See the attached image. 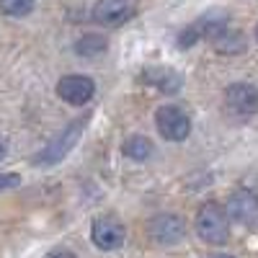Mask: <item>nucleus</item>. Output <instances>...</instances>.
Masks as SVG:
<instances>
[{
    "mask_svg": "<svg viewBox=\"0 0 258 258\" xmlns=\"http://www.w3.org/2000/svg\"><path fill=\"white\" fill-rule=\"evenodd\" d=\"M194 227H197L199 238L204 243H212V245H222L227 243L230 238V225H227V212L225 207L220 204H204L197 214V222H194Z\"/></svg>",
    "mask_w": 258,
    "mask_h": 258,
    "instance_id": "f257e3e1",
    "label": "nucleus"
},
{
    "mask_svg": "<svg viewBox=\"0 0 258 258\" xmlns=\"http://www.w3.org/2000/svg\"><path fill=\"white\" fill-rule=\"evenodd\" d=\"M214 41V47H217V52L222 54H232V52H240L245 44H243V34L238 31H230V29H222L217 36L212 39Z\"/></svg>",
    "mask_w": 258,
    "mask_h": 258,
    "instance_id": "9b49d317",
    "label": "nucleus"
},
{
    "mask_svg": "<svg viewBox=\"0 0 258 258\" xmlns=\"http://www.w3.org/2000/svg\"><path fill=\"white\" fill-rule=\"evenodd\" d=\"M47 258H75V253L68 250V248H57V250H52Z\"/></svg>",
    "mask_w": 258,
    "mask_h": 258,
    "instance_id": "2eb2a0df",
    "label": "nucleus"
},
{
    "mask_svg": "<svg viewBox=\"0 0 258 258\" xmlns=\"http://www.w3.org/2000/svg\"><path fill=\"white\" fill-rule=\"evenodd\" d=\"M124 227L114 220V217H96L93 227H91V240L101 248V250H116L124 245Z\"/></svg>",
    "mask_w": 258,
    "mask_h": 258,
    "instance_id": "0eeeda50",
    "label": "nucleus"
},
{
    "mask_svg": "<svg viewBox=\"0 0 258 258\" xmlns=\"http://www.w3.org/2000/svg\"><path fill=\"white\" fill-rule=\"evenodd\" d=\"M186 235V222L176 214H158L150 220V238L158 245H176Z\"/></svg>",
    "mask_w": 258,
    "mask_h": 258,
    "instance_id": "20e7f679",
    "label": "nucleus"
},
{
    "mask_svg": "<svg viewBox=\"0 0 258 258\" xmlns=\"http://www.w3.org/2000/svg\"><path fill=\"white\" fill-rule=\"evenodd\" d=\"M204 258H232V255H225V253H209V255H204Z\"/></svg>",
    "mask_w": 258,
    "mask_h": 258,
    "instance_id": "dca6fc26",
    "label": "nucleus"
},
{
    "mask_svg": "<svg viewBox=\"0 0 258 258\" xmlns=\"http://www.w3.org/2000/svg\"><path fill=\"white\" fill-rule=\"evenodd\" d=\"M96 93V85L91 78L85 75H64L59 83H57V96L62 101H68L73 106H83L88 103Z\"/></svg>",
    "mask_w": 258,
    "mask_h": 258,
    "instance_id": "423d86ee",
    "label": "nucleus"
},
{
    "mask_svg": "<svg viewBox=\"0 0 258 258\" xmlns=\"http://www.w3.org/2000/svg\"><path fill=\"white\" fill-rule=\"evenodd\" d=\"M225 212H227V217H232L240 225H255L258 222V194H253L248 188L235 191L227 199Z\"/></svg>",
    "mask_w": 258,
    "mask_h": 258,
    "instance_id": "39448f33",
    "label": "nucleus"
},
{
    "mask_svg": "<svg viewBox=\"0 0 258 258\" xmlns=\"http://www.w3.org/2000/svg\"><path fill=\"white\" fill-rule=\"evenodd\" d=\"M255 39H258V26H255Z\"/></svg>",
    "mask_w": 258,
    "mask_h": 258,
    "instance_id": "a211bd4d",
    "label": "nucleus"
},
{
    "mask_svg": "<svg viewBox=\"0 0 258 258\" xmlns=\"http://www.w3.org/2000/svg\"><path fill=\"white\" fill-rule=\"evenodd\" d=\"M225 103H227V109L238 116L255 114L258 111V88H253L248 83H235L225 93Z\"/></svg>",
    "mask_w": 258,
    "mask_h": 258,
    "instance_id": "6e6552de",
    "label": "nucleus"
},
{
    "mask_svg": "<svg viewBox=\"0 0 258 258\" xmlns=\"http://www.w3.org/2000/svg\"><path fill=\"white\" fill-rule=\"evenodd\" d=\"M106 49V41L101 39V36H96V34H88V36H83L78 44H75V52L78 54H83V57H91V54H98V52H103Z\"/></svg>",
    "mask_w": 258,
    "mask_h": 258,
    "instance_id": "ddd939ff",
    "label": "nucleus"
},
{
    "mask_svg": "<svg viewBox=\"0 0 258 258\" xmlns=\"http://www.w3.org/2000/svg\"><path fill=\"white\" fill-rule=\"evenodd\" d=\"M16 186H21V176L18 173H3V176H0V191L16 188Z\"/></svg>",
    "mask_w": 258,
    "mask_h": 258,
    "instance_id": "4468645a",
    "label": "nucleus"
},
{
    "mask_svg": "<svg viewBox=\"0 0 258 258\" xmlns=\"http://www.w3.org/2000/svg\"><path fill=\"white\" fill-rule=\"evenodd\" d=\"M83 129H85V121H80V119L70 121L49 145H44V150H41V153L34 158V165H54V163H59L62 158H68L70 150H73V147L78 145V140L83 137Z\"/></svg>",
    "mask_w": 258,
    "mask_h": 258,
    "instance_id": "f03ea898",
    "label": "nucleus"
},
{
    "mask_svg": "<svg viewBox=\"0 0 258 258\" xmlns=\"http://www.w3.org/2000/svg\"><path fill=\"white\" fill-rule=\"evenodd\" d=\"M121 150H124L126 158H132V160H145V158L153 155V142H150L147 137H142V135H135V137H129V140L121 145Z\"/></svg>",
    "mask_w": 258,
    "mask_h": 258,
    "instance_id": "9d476101",
    "label": "nucleus"
},
{
    "mask_svg": "<svg viewBox=\"0 0 258 258\" xmlns=\"http://www.w3.org/2000/svg\"><path fill=\"white\" fill-rule=\"evenodd\" d=\"M155 124H158V132L163 140L170 142H183L191 135V121L188 116L178 109V106H160L155 111Z\"/></svg>",
    "mask_w": 258,
    "mask_h": 258,
    "instance_id": "7ed1b4c3",
    "label": "nucleus"
},
{
    "mask_svg": "<svg viewBox=\"0 0 258 258\" xmlns=\"http://www.w3.org/2000/svg\"><path fill=\"white\" fill-rule=\"evenodd\" d=\"M34 3L36 0H0V11L6 16L21 18V16H29L34 11Z\"/></svg>",
    "mask_w": 258,
    "mask_h": 258,
    "instance_id": "f8f14e48",
    "label": "nucleus"
},
{
    "mask_svg": "<svg viewBox=\"0 0 258 258\" xmlns=\"http://www.w3.org/2000/svg\"><path fill=\"white\" fill-rule=\"evenodd\" d=\"M6 158V142H3V137H0V160Z\"/></svg>",
    "mask_w": 258,
    "mask_h": 258,
    "instance_id": "f3484780",
    "label": "nucleus"
},
{
    "mask_svg": "<svg viewBox=\"0 0 258 258\" xmlns=\"http://www.w3.org/2000/svg\"><path fill=\"white\" fill-rule=\"evenodd\" d=\"M135 16L129 0H98L93 6V21L101 26H119Z\"/></svg>",
    "mask_w": 258,
    "mask_h": 258,
    "instance_id": "1a4fd4ad",
    "label": "nucleus"
}]
</instances>
